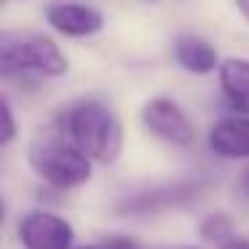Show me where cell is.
<instances>
[{
    "label": "cell",
    "instance_id": "obj_8",
    "mask_svg": "<svg viewBox=\"0 0 249 249\" xmlns=\"http://www.w3.org/2000/svg\"><path fill=\"white\" fill-rule=\"evenodd\" d=\"M206 145L217 158L249 161V115L231 113L214 121V126L206 134Z\"/></svg>",
    "mask_w": 249,
    "mask_h": 249
},
{
    "label": "cell",
    "instance_id": "obj_13",
    "mask_svg": "<svg viewBox=\"0 0 249 249\" xmlns=\"http://www.w3.org/2000/svg\"><path fill=\"white\" fill-rule=\"evenodd\" d=\"M217 249H249V236H241V233H236V236L228 238L225 244H220Z\"/></svg>",
    "mask_w": 249,
    "mask_h": 249
},
{
    "label": "cell",
    "instance_id": "obj_17",
    "mask_svg": "<svg viewBox=\"0 0 249 249\" xmlns=\"http://www.w3.org/2000/svg\"><path fill=\"white\" fill-rule=\"evenodd\" d=\"M145 3H158V0H145Z\"/></svg>",
    "mask_w": 249,
    "mask_h": 249
},
{
    "label": "cell",
    "instance_id": "obj_1",
    "mask_svg": "<svg viewBox=\"0 0 249 249\" xmlns=\"http://www.w3.org/2000/svg\"><path fill=\"white\" fill-rule=\"evenodd\" d=\"M62 131L91 158L94 163L113 166L124 150V126L113 107L99 99H78L62 110L56 121Z\"/></svg>",
    "mask_w": 249,
    "mask_h": 249
},
{
    "label": "cell",
    "instance_id": "obj_12",
    "mask_svg": "<svg viewBox=\"0 0 249 249\" xmlns=\"http://www.w3.org/2000/svg\"><path fill=\"white\" fill-rule=\"evenodd\" d=\"M0 110H3V134H0V145L8 147V145L14 142V137H17V121H14V110H11L8 97H3Z\"/></svg>",
    "mask_w": 249,
    "mask_h": 249
},
{
    "label": "cell",
    "instance_id": "obj_4",
    "mask_svg": "<svg viewBox=\"0 0 249 249\" xmlns=\"http://www.w3.org/2000/svg\"><path fill=\"white\" fill-rule=\"evenodd\" d=\"M206 177H185L174 182H161L150 188H140L126 193L124 198L115 201V214L118 217H153V214H166L174 209L196 204L201 196L209 190Z\"/></svg>",
    "mask_w": 249,
    "mask_h": 249
},
{
    "label": "cell",
    "instance_id": "obj_15",
    "mask_svg": "<svg viewBox=\"0 0 249 249\" xmlns=\"http://www.w3.org/2000/svg\"><path fill=\"white\" fill-rule=\"evenodd\" d=\"M140 249H201V247H196V244H177V247H145V244H140Z\"/></svg>",
    "mask_w": 249,
    "mask_h": 249
},
{
    "label": "cell",
    "instance_id": "obj_9",
    "mask_svg": "<svg viewBox=\"0 0 249 249\" xmlns=\"http://www.w3.org/2000/svg\"><path fill=\"white\" fill-rule=\"evenodd\" d=\"M174 59L182 70L193 72V75H209V72L220 70L222 65L217 49L198 35H179L174 40Z\"/></svg>",
    "mask_w": 249,
    "mask_h": 249
},
{
    "label": "cell",
    "instance_id": "obj_14",
    "mask_svg": "<svg viewBox=\"0 0 249 249\" xmlns=\"http://www.w3.org/2000/svg\"><path fill=\"white\" fill-rule=\"evenodd\" d=\"M238 196H241L244 201H249V166L241 172V177H238Z\"/></svg>",
    "mask_w": 249,
    "mask_h": 249
},
{
    "label": "cell",
    "instance_id": "obj_6",
    "mask_svg": "<svg viewBox=\"0 0 249 249\" xmlns=\"http://www.w3.org/2000/svg\"><path fill=\"white\" fill-rule=\"evenodd\" d=\"M17 238L24 249H75L70 220L49 209H30L17 225Z\"/></svg>",
    "mask_w": 249,
    "mask_h": 249
},
{
    "label": "cell",
    "instance_id": "obj_5",
    "mask_svg": "<svg viewBox=\"0 0 249 249\" xmlns=\"http://www.w3.org/2000/svg\"><path fill=\"white\" fill-rule=\"evenodd\" d=\"M140 121L145 126L147 134H153L156 140L166 142L174 147H190L196 142V129L193 121L188 118L182 107L169 97H153L142 105Z\"/></svg>",
    "mask_w": 249,
    "mask_h": 249
},
{
    "label": "cell",
    "instance_id": "obj_16",
    "mask_svg": "<svg viewBox=\"0 0 249 249\" xmlns=\"http://www.w3.org/2000/svg\"><path fill=\"white\" fill-rule=\"evenodd\" d=\"M233 3H236V8L241 11V17L249 22V0H233Z\"/></svg>",
    "mask_w": 249,
    "mask_h": 249
},
{
    "label": "cell",
    "instance_id": "obj_10",
    "mask_svg": "<svg viewBox=\"0 0 249 249\" xmlns=\"http://www.w3.org/2000/svg\"><path fill=\"white\" fill-rule=\"evenodd\" d=\"M220 89L225 102L233 107V113L249 115V59L231 56L217 70Z\"/></svg>",
    "mask_w": 249,
    "mask_h": 249
},
{
    "label": "cell",
    "instance_id": "obj_3",
    "mask_svg": "<svg viewBox=\"0 0 249 249\" xmlns=\"http://www.w3.org/2000/svg\"><path fill=\"white\" fill-rule=\"evenodd\" d=\"M67 72V56L62 49L38 33H6L0 43V75L3 78H62Z\"/></svg>",
    "mask_w": 249,
    "mask_h": 249
},
{
    "label": "cell",
    "instance_id": "obj_11",
    "mask_svg": "<svg viewBox=\"0 0 249 249\" xmlns=\"http://www.w3.org/2000/svg\"><path fill=\"white\" fill-rule=\"evenodd\" d=\"M236 220H233L228 212H212V214H206L204 220L198 222V236L201 241H206L209 247H220V244H225L228 238L236 236Z\"/></svg>",
    "mask_w": 249,
    "mask_h": 249
},
{
    "label": "cell",
    "instance_id": "obj_7",
    "mask_svg": "<svg viewBox=\"0 0 249 249\" xmlns=\"http://www.w3.org/2000/svg\"><path fill=\"white\" fill-rule=\"evenodd\" d=\"M46 22L65 38H91L105 27V17L94 6L75 0H56L46 8Z\"/></svg>",
    "mask_w": 249,
    "mask_h": 249
},
{
    "label": "cell",
    "instance_id": "obj_2",
    "mask_svg": "<svg viewBox=\"0 0 249 249\" xmlns=\"http://www.w3.org/2000/svg\"><path fill=\"white\" fill-rule=\"evenodd\" d=\"M27 161L35 177L54 190H75L91 179L94 161L56 124L35 134L27 150Z\"/></svg>",
    "mask_w": 249,
    "mask_h": 249
}]
</instances>
